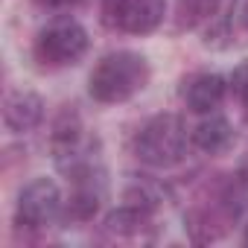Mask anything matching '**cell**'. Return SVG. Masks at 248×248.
<instances>
[{
    "instance_id": "obj_13",
    "label": "cell",
    "mask_w": 248,
    "mask_h": 248,
    "mask_svg": "<svg viewBox=\"0 0 248 248\" xmlns=\"http://www.w3.org/2000/svg\"><path fill=\"white\" fill-rule=\"evenodd\" d=\"M239 15H242V27H245V30H248V6H245V9H242V12H239Z\"/></svg>"
},
{
    "instance_id": "obj_8",
    "label": "cell",
    "mask_w": 248,
    "mask_h": 248,
    "mask_svg": "<svg viewBox=\"0 0 248 248\" xmlns=\"http://www.w3.org/2000/svg\"><path fill=\"white\" fill-rule=\"evenodd\" d=\"M44 117V102L32 91H9L3 99V120L12 132H30Z\"/></svg>"
},
{
    "instance_id": "obj_6",
    "label": "cell",
    "mask_w": 248,
    "mask_h": 248,
    "mask_svg": "<svg viewBox=\"0 0 248 248\" xmlns=\"http://www.w3.org/2000/svg\"><path fill=\"white\" fill-rule=\"evenodd\" d=\"M102 236L108 239H152V210L138 207V204H123L117 210H111L102 219Z\"/></svg>"
},
{
    "instance_id": "obj_9",
    "label": "cell",
    "mask_w": 248,
    "mask_h": 248,
    "mask_svg": "<svg viewBox=\"0 0 248 248\" xmlns=\"http://www.w3.org/2000/svg\"><path fill=\"white\" fill-rule=\"evenodd\" d=\"M193 138V146L207 152V155H222L231 149L233 143V129H231V123L219 114H204V120L199 123V126L190 132Z\"/></svg>"
},
{
    "instance_id": "obj_7",
    "label": "cell",
    "mask_w": 248,
    "mask_h": 248,
    "mask_svg": "<svg viewBox=\"0 0 248 248\" xmlns=\"http://www.w3.org/2000/svg\"><path fill=\"white\" fill-rule=\"evenodd\" d=\"M228 93V82L219 73H196L184 82V102L196 114H213Z\"/></svg>"
},
{
    "instance_id": "obj_2",
    "label": "cell",
    "mask_w": 248,
    "mask_h": 248,
    "mask_svg": "<svg viewBox=\"0 0 248 248\" xmlns=\"http://www.w3.org/2000/svg\"><path fill=\"white\" fill-rule=\"evenodd\" d=\"M190 143H193V138L187 135L181 117H175V114H158V117H152L146 126L138 132V138H135V155L143 164H149V167L167 170V167H175V164L184 161Z\"/></svg>"
},
{
    "instance_id": "obj_4",
    "label": "cell",
    "mask_w": 248,
    "mask_h": 248,
    "mask_svg": "<svg viewBox=\"0 0 248 248\" xmlns=\"http://www.w3.org/2000/svg\"><path fill=\"white\" fill-rule=\"evenodd\" d=\"M62 213H64V199L59 184L53 178H35L18 196L15 225L27 231H44L53 222H59Z\"/></svg>"
},
{
    "instance_id": "obj_1",
    "label": "cell",
    "mask_w": 248,
    "mask_h": 248,
    "mask_svg": "<svg viewBox=\"0 0 248 248\" xmlns=\"http://www.w3.org/2000/svg\"><path fill=\"white\" fill-rule=\"evenodd\" d=\"M149 85V62L135 50H117L96 62L88 79V91L102 105L126 102Z\"/></svg>"
},
{
    "instance_id": "obj_11",
    "label": "cell",
    "mask_w": 248,
    "mask_h": 248,
    "mask_svg": "<svg viewBox=\"0 0 248 248\" xmlns=\"http://www.w3.org/2000/svg\"><path fill=\"white\" fill-rule=\"evenodd\" d=\"M228 88L233 91L236 102H239L242 111L248 114V62H242V64L233 67V73H231V79H228Z\"/></svg>"
},
{
    "instance_id": "obj_5",
    "label": "cell",
    "mask_w": 248,
    "mask_h": 248,
    "mask_svg": "<svg viewBox=\"0 0 248 248\" xmlns=\"http://www.w3.org/2000/svg\"><path fill=\"white\" fill-rule=\"evenodd\" d=\"M167 0H102V21L129 35H146L161 27Z\"/></svg>"
},
{
    "instance_id": "obj_12",
    "label": "cell",
    "mask_w": 248,
    "mask_h": 248,
    "mask_svg": "<svg viewBox=\"0 0 248 248\" xmlns=\"http://www.w3.org/2000/svg\"><path fill=\"white\" fill-rule=\"evenodd\" d=\"M35 3L41 9H70V6L82 3V0H35Z\"/></svg>"
},
{
    "instance_id": "obj_10",
    "label": "cell",
    "mask_w": 248,
    "mask_h": 248,
    "mask_svg": "<svg viewBox=\"0 0 248 248\" xmlns=\"http://www.w3.org/2000/svg\"><path fill=\"white\" fill-rule=\"evenodd\" d=\"M219 0H178V24L181 27H199L213 18Z\"/></svg>"
},
{
    "instance_id": "obj_3",
    "label": "cell",
    "mask_w": 248,
    "mask_h": 248,
    "mask_svg": "<svg viewBox=\"0 0 248 248\" xmlns=\"http://www.w3.org/2000/svg\"><path fill=\"white\" fill-rule=\"evenodd\" d=\"M32 53L41 67H70L88 53V32L73 18H56L41 27Z\"/></svg>"
},
{
    "instance_id": "obj_14",
    "label": "cell",
    "mask_w": 248,
    "mask_h": 248,
    "mask_svg": "<svg viewBox=\"0 0 248 248\" xmlns=\"http://www.w3.org/2000/svg\"><path fill=\"white\" fill-rule=\"evenodd\" d=\"M245 242H248V231H245Z\"/></svg>"
}]
</instances>
